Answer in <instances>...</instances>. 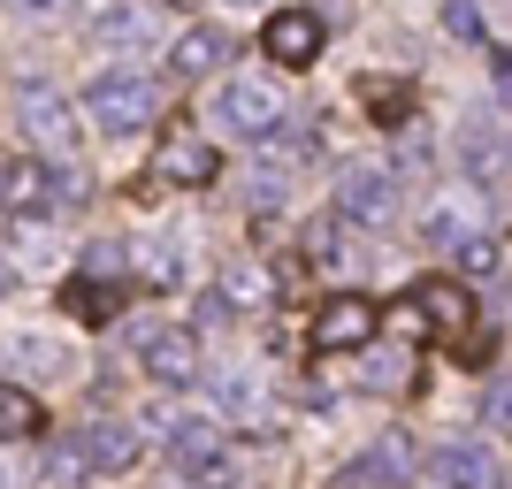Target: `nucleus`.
Segmentation results:
<instances>
[{"mask_svg":"<svg viewBox=\"0 0 512 489\" xmlns=\"http://www.w3.org/2000/svg\"><path fill=\"white\" fill-rule=\"evenodd\" d=\"M153 107H161V92H153V77H138V69H107V77H92V92H85V115L107 130V138L146 130Z\"/></svg>","mask_w":512,"mask_h":489,"instance_id":"nucleus-1","label":"nucleus"},{"mask_svg":"<svg viewBox=\"0 0 512 489\" xmlns=\"http://www.w3.org/2000/svg\"><path fill=\"white\" fill-rule=\"evenodd\" d=\"M16 130H23L39 153H54V161H69V153H77V107H69L54 85H31V77L16 85Z\"/></svg>","mask_w":512,"mask_h":489,"instance_id":"nucleus-2","label":"nucleus"},{"mask_svg":"<svg viewBox=\"0 0 512 489\" xmlns=\"http://www.w3.org/2000/svg\"><path fill=\"white\" fill-rule=\"evenodd\" d=\"M214 176H222V153H214V138H199L192 123H176L161 146H153V169L146 184H176V192H207Z\"/></svg>","mask_w":512,"mask_h":489,"instance_id":"nucleus-3","label":"nucleus"},{"mask_svg":"<svg viewBox=\"0 0 512 489\" xmlns=\"http://www.w3.org/2000/svg\"><path fill=\"white\" fill-rule=\"evenodd\" d=\"M214 123L230 130V138H276L283 130V100H276V85L268 77H230V85L214 92Z\"/></svg>","mask_w":512,"mask_h":489,"instance_id":"nucleus-4","label":"nucleus"},{"mask_svg":"<svg viewBox=\"0 0 512 489\" xmlns=\"http://www.w3.org/2000/svg\"><path fill=\"white\" fill-rule=\"evenodd\" d=\"M85 184L69 169H39V161H8L0 169V207L8 214H54V207H77Z\"/></svg>","mask_w":512,"mask_h":489,"instance_id":"nucleus-5","label":"nucleus"},{"mask_svg":"<svg viewBox=\"0 0 512 489\" xmlns=\"http://www.w3.org/2000/svg\"><path fill=\"white\" fill-rule=\"evenodd\" d=\"M375 329H383V306L360 298V291H337V298H321V306H314L306 344H314V352H360Z\"/></svg>","mask_w":512,"mask_h":489,"instance_id":"nucleus-6","label":"nucleus"},{"mask_svg":"<svg viewBox=\"0 0 512 489\" xmlns=\"http://www.w3.org/2000/svg\"><path fill=\"white\" fill-rule=\"evenodd\" d=\"M138 367H146L153 383H169V390H184L199 375V329H184V321H146L138 329Z\"/></svg>","mask_w":512,"mask_h":489,"instance_id":"nucleus-7","label":"nucleus"},{"mask_svg":"<svg viewBox=\"0 0 512 489\" xmlns=\"http://www.w3.org/2000/svg\"><path fill=\"white\" fill-rule=\"evenodd\" d=\"M337 214L344 222H390L398 214V176L383 169V161H344L337 169Z\"/></svg>","mask_w":512,"mask_h":489,"instance_id":"nucleus-8","label":"nucleus"},{"mask_svg":"<svg viewBox=\"0 0 512 489\" xmlns=\"http://www.w3.org/2000/svg\"><path fill=\"white\" fill-rule=\"evenodd\" d=\"M260 306H276V268L268 260H222L207 283V314H260Z\"/></svg>","mask_w":512,"mask_h":489,"instance_id":"nucleus-9","label":"nucleus"},{"mask_svg":"<svg viewBox=\"0 0 512 489\" xmlns=\"http://www.w3.org/2000/svg\"><path fill=\"white\" fill-rule=\"evenodd\" d=\"M321 39H329V23H321L314 8H276L268 31H260L268 62H283V69H314L321 62Z\"/></svg>","mask_w":512,"mask_h":489,"instance_id":"nucleus-10","label":"nucleus"},{"mask_svg":"<svg viewBox=\"0 0 512 489\" xmlns=\"http://www.w3.org/2000/svg\"><path fill=\"white\" fill-rule=\"evenodd\" d=\"M428 474H436L444 489H512L505 467H497V451L474 444V436H467V444H444L436 459H428Z\"/></svg>","mask_w":512,"mask_h":489,"instance_id":"nucleus-11","label":"nucleus"},{"mask_svg":"<svg viewBox=\"0 0 512 489\" xmlns=\"http://www.w3.org/2000/svg\"><path fill=\"white\" fill-rule=\"evenodd\" d=\"M153 436L192 467V459H207L214 444H222V413H199V405H169V413H153Z\"/></svg>","mask_w":512,"mask_h":489,"instance_id":"nucleus-12","label":"nucleus"},{"mask_svg":"<svg viewBox=\"0 0 512 489\" xmlns=\"http://www.w3.org/2000/svg\"><path fill=\"white\" fill-rule=\"evenodd\" d=\"M77 459H85L92 474L138 467V428H130V421H85V428H77Z\"/></svg>","mask_w":512,"mask_h":489,"instance_id":"nucleus-13","label":"nucleus"},{"mask_svg":"<svg viewBox=\"0 0 512 489\" xmlns=\"http://www.w3.org/2000/svg\"><path fill=\"white\" fill-rule=\"evenodd\" d=\"M214 413L260 428L268 421V375H260V367H214Z\"/></svg>","mask_w":512,"mask_h":489,"instance_id":"nucleus-14","label":"nucleus"},{"mask_svg":"<svg viewBox=\"0 0 512 489\" xmlns=\"http://www.w3.org/2000/svg\"><path fill=\"white\" fill-rule=\"evenodd\" d=\"M406 306L428 321V329H451V337H467V321H474V298L459 291L451 276H428V283H413V291H406Z\"/></svg>","mask_w":512,"mask_h":489,"instance_id":"nucleus-15","label":"nucleus"},{"mask_svg":"<svg viewBox=\"0 0 512 489\" xmlns=\"http://www.w3.org/2000/svg\"><path fill=\"white\" fill-rule=\"evenodd\" d=\"M214 62H230V31H214V23L176 31V46H169V77H207Z\"/></svg>","mask_w":512,"mask_h":489,"instance_id":"nucleus-16","label":"nucleus"},{"mask_svg":"<svg viewBox=\"0 0 512 489\" xmlns=\"http://www.w3.org/2000/svg\"><path fill=\"white\" fill-rule=\"evenodd\" d=\"M421 237H428V245H444V253H459L467 237H482V222H474V207H467V199H444V207H428Z\"/></svg>","mask_w":512,"mask_h":489,"instance_id":"nucleus-17","label":"nucleus"},{"mask_svg":"<svg viewBox=\"0 0 512 489\" xmlns=\"http://www.w3.org/2000/svg\"><path fill=\"white\" fill-rule=\"evenodd\" d=\"M62 306H69V314H77V321H92V329H100V321H115V306H123V291H115V283H107V276H77V283H69V291H62Z\"/></svg>","mask_w":512,"mask_h":489,"instance_id":"nucleus-18","label":"nucleus"},{"mask_svg":"<svg viewBox=\"0 0 512 489\" xmlns=\"http://www.w3.org/2000/svg\"><path fill=\"white\" fill-rule=\"evenodd\" d=\"M459 161H467L474 184H497V176L512 169V146L497 138V130H467V146H459Z\"/></svg>","mask_w":512,"mask_h":489,"instance_id":"nucleus-19","label":"nucleus"},{"mask_svg":"<svg viewBox=\"0 0 512 489\" xmlns=\"http://www.w3.org/2000/svg\"><path fill=\"white\" fill-rule=\"evenodd\" d=\"M406 467H413V451H406V436H383V444L367 451L360 467L344 474V482H406Z\"/></svg>","mask_w":512,"mask_h":489,"instance_id":"nucleus-20","label":"nucleus"},{"mask_svg":"<svg viewBox=\"0 0 512 489\" xmlns=\"http://www.w3.org/2000/svg\"><path fill=\"white\" fill-rule=\"evenodd\" d=\"M360 100L375 107V123H383V130L413 123V92H406V85H390V77H360Z\"/></svg>","mask_w":512,"mask_h":489,"instance_id":"nucleus-21","label":"nucleus"},{"mask_svg":"<svg viewBox=\"0 0 512 489\" xmlns=\"http://www.w3.org/2000/svg\"><path fill=\"white\" fill-rule=\"evenodd\" d=\"M39 428H46V413H39V398H31V390H0V444L39 436Z\"/></svg>","mask_w":512,"mask_h":489,"instance_id":"nucleus-22","label":"nucleus"},{"mask_svg":"<svg viewBox=\"0 0 512 489\" xmlns=\"http://www.w3.org/2000/svg\"><path fill=\"white\" fill-rule=\"evenodd\" d=\"M192 489H245V459L230 444H214L207 459H192Z\"/></svg>","mask_w":512,"mask_h":489,"instance_id":"nucleus-23","label":"nucleus"},{"mask_svg":"<svg viewBox=\"0 0 512 489\" xmlns=\"http://www.w3.org/2000/svg\"><path fill=\"white\" fill-rule=\"evenodd\" d=\"M16 367H31L39 383H54V375H69V352L54 337H16Z\"/></svg>","mask_w":512,"mask_h":489,"instance_id":"nucleus-24","label":"nucleus"},{"mask_svg":"<svg viewBox=\"0 0 512 489\" xmlns=\"http://www.w3.org/2000/svg\"><path fill=\"white\" fill-rule=\"evenodd\" d=\"M146 31H153V16H146V8H115V16H100V23H92V39H100V46H138Z\"/></svg>","mask_w":512,"mask_h":489,"instance_id":"nucleus-25","label":"nucleus"},{"mask_svg":"<svg viewBox=\"0 0 512 489\" xmlns=\"http://www.w3.org/2000/svg\"><path fill=\"white\" fill-rule=\"evenodd\" d=\"M85 459H77V444H54V451H46V482H62V489H77V482H85Z\"/></svg>","mask_w":512,"mask_h":489,"instance_id":"nucleus-26","label":"nucleus"},{"mask_svg":"<svg viewBox=\"0 0 512 489\" xmlns=\"http://www.w3.org/2000/svg\"><path fill=\"white\" fill-rule=\"evenodd\" d=\"M444 31L451 39H482V8L474 0H444Z\"/></svg>","mask_w":512,"mask_h":489,"instance_id":"nucleus-27","label":"nucleus"},{"mask_svg":"<svg viewBox=\"0 0 512 489\" xmlns=\"http://www.w3.org/2000/svg\"><path fill=\"white\" fill-rule=\"evenodd\" d=\"M115 268H123V245H115V237H92L85 245V276H115Z\"/></svg>","mask_w":512,"mask_h":489,"instance_id":"nucleus-28","label":"nucleus"},{"mask_svg":"<svg viewBox=\"0 0 512 489\" xmlns=\"http://www.w3.org/2000/svg\"><path fill=\"white\" fill-rule=\"evenodd\" d=\"M146 276L153 283H176V276H184V245H176V237L161 245V253H146Z\"/></svg>","mask_w":512,"mask_h":489,"instance_id":"nucleus-29","label":"nucleus"},{"mask_svg":"<svg viewBox=\"0 0 512 489\" xmlns=\"http://www.w3.org/2000/svg\"><path fill=\"white\" fill-rule=\"evenodd\" d=\"M459 260H467L474 276H490V268H497V237H467V245H459Z\"/></svg>","mask_w":512,"mask_h":489,"instance_id":"nucleus-30","label":"nucleus"},{"mask_svg":"<svg viewBox=\"0 0 512 489\" xmlns=\"http://www.w3.org/2000/svg\"><path fill=\"white\" fill-rule=\"evenodd\" d=\"M8 8H16V16H31V23H54V16H69L77 0H8Z\"/></svg>","mask_w":512,"mask_h":489,"instance_id":"nucleus-31","label":"nucleus"},{"mask_svg":"<svg viewBox=\"0 0 512 489\" xmlns=\"http://www.w3.org/2000/svg\"><path fill=\"white\" fill-rule=\"evenodd\" d=\"M398 383H406V360H375L367 367V390H398Z\"/></svg>","mask_w":512,"mask_h":489,"instance_id":"nucleus-32","label":"nucleus"},{"mask_svg":"<svg viewBox=\"0 0 512 489\" xmlns=\"http://www.w3.org/2000/svg\"><path fill=\"white\" fill-rule=\"evenodd\" d=\"M490 421H497V428H512V383H505V390H490Z\"/></svg>","mask_w":512,"mask_h":489,"instance_id":"nucleus-33","label":"nucleus"},{"mask_svg":"<svg viewBox=\"0 0 512 489\" xmlns=\"http://www.w3.org/2000/svg\"><path fill=\"white\" fill-rule=\"evenodd\" d=\"M497 85H505V92H512V54H497Z\"/></svg>","mask_w":512,"mask_h":489,"instance_id":"nucleus-34","label":"nucleus"},{"mask_svg":"<svg viewBox=\"0 0 512 489\" xmlns=\"http://www.w3.org/2000/svg\"><path fill=\"white\" fill-rule=\"evenodd\" d=\"M0 291H8V260H0Z\"/></svg>","mask_w":512,"mask_h":489,"instance_id":"nucleus-35","label":"nucleus"}]
</instances>
